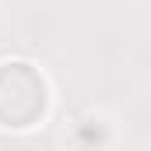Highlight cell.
Instances as JSON below:
<instances>
[{
    "instance_id": "cell-1",
    "label": "cell",
    "mask_w": 151,
    "mask_h": 151,
    "mask_svg": "<svg viewBox=\"0 0 151 151\" xmlns=\"http://www.w3.org/2000/svg\"><path fill=\"white\" fill-rule=\"evenodd\" d=\"M74 141L81 151H95L102 148V144H109L113 141V127H109V119L106 116H84V119H77L74 123Z\"/></svg>"
}]
</instances>
